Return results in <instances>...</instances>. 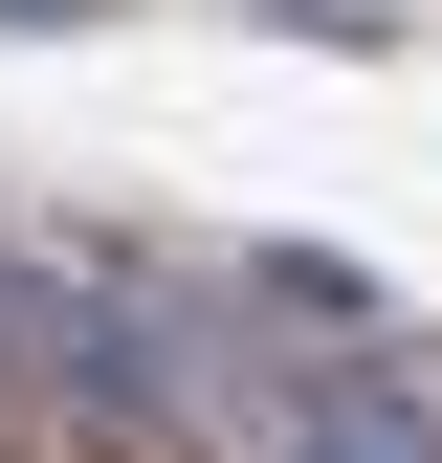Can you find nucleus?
<instances>
[{"label": "nucleus", "instance_id": "obj_1", "mask_svg": "<svg viewBox=\"0 0 442 463\" xmlns=\"http://www.w3.org/2000/svg\"><path fill=\"white\" fill-rule=\"evenodd\" d=\"M265 463H442V375L420 354H332V375H288Z\"/></svg>", "mask_w": 442, "mask_h": 463}, {"label": "nucleus", "instance_id": "obj_3", "mask_svg": "<svg viewBox=\"0 0 442 463\" xmlns=\"http://www.w3.org/2000/svg\"><path fill=\"white\" fill-rule=\"evenodd\" d=\"M23 265H44V243H23V221H0V354H23Z\"/></svg>", "mask_w": 442, "mask_h": 463}, {"label": "nucleus", "instance_id": "obj_4", "mask_svg": "<svg viewBox=\"0 0 442 463\" xmlns=\"http://www.w3.org/2000/svg\"><path fill=\"white\" fill-rule=\"evenodd\" d=\"M67 23H89V0H0V44H67Z\"/></svg>", "mask_w": 442, "mask_h": 463}, {"label": "nucleus", "instance_id": "obj_2", "mask_svg": "<svg viewBox=\"0 0 442 463\" xmlns=\"http://www.w3.org/2000/svg\"><path fill=\"white\" fill-rule=\"evenodd\" d=\"M221 309H244V331H310V354H376V265L354 243H244Z\"/></svg>", "mask_w": 442, "mask_h": 463}]
</instances>
